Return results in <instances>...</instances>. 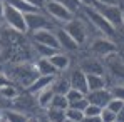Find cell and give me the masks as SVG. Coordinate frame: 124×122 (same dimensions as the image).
<instances>
[{"mask_svg": "<svg viewBox=\"0 0 124 122\" xmlns=\"http://www.w3.org/2000/svg\"><path fill=\"white\" fill-rule=\"evenodd\" d=\"M3 75L8 79V82L10 80L17 82L23 89H27L32 82L39 77V72H37V69H35L34 64H27V62H25V64H19V65L8 67Z\"/></svg>", "mask_w": 124, "mask_h": 122, "instance_id": "6da1fadb", "label": "cell"}, {"mask_svg": "<svg viewBox=\"0 0 124 122\" xmlns=\"http://www.w3.org/2000/svg\"><path fill=\"white\" fill-rule=\"evenodd\" d=\"M102 62H104V69H106L104 75H106V80H107V87L124 82V54L114 52V54L104 57Z\"/></svg>", "mask_w": 124, "mask_h": 122, "instance_id": "7a4b0ae2", "label": "cell"}, {"mask_svg": "<svg viewBox=\"0 0 124 122\" xmlns=\"http://www.w3.org/2000/svg\"><path fill=\"white\" fill-rule=\"evenodd\" d=\"M79 14L91 22V25H92L99 34H102V35L109 37V39L116 37V32H117V30L106 20V17H104L96 7H82V10H81Z\"/></svg>", "mask_w": 124, "mask_h": 122, "instance_id": "3957f363", "label": "cell"}, {"mask_svg": "<svg viewBox=\"0 0 124 122\" xmlns=\"http://www.w3.org/2000/svg\"><path fill=\"white\" fill-rule=\"evenodd\" d=\"M62 29L77 42L79 45H84L89 37V22L82 15H74L69 22L62 25Z\"/></svg>", "mask_w": 124, "mask_h": 122, "instance_id": "277c9868", "label": "cell"}, {"mask_svg": "<svg viewBox=\"0 0 124 122\" xmlns=\"http://www.w3.org/2000/svg\"><path fill=\"white\" fill-rule=\"evenodd\" d=\"M2 22L14 32L19 34H27V23H25V14H22L20 10H17L15 7H12L10 3L5 2V10H3V19Z\"/></svg>", "mask_w": 124, "mask_h": 122, "instance_id": "5b68a950", "label": "cell"}, {"mask_svg": "<svg viewBox=\"0 0 124 122\" xmlns=\"http://www.w3.org/2000/svg\"><path fill=\"white\" fill-rule=\"evenodd\" d=\"M44 10H45V14L52 20L55 22V23H59V25H64L65 22H69L74 17V14L62 3L61 0H45Z\"/></svg>", "mask_w": 124, "mask_h": 122, "instance_id": "8992f818", "label": "cell"}, {"mask_svg": "<svg viewBox=\"0 0 124 122\" xmlns=\"http://www.w3.org/2000/svg\"><path fill=\"white\" fill-rule=\"evenodd\" d=\"M12 107L14 109H17V110H20L23 114H27V115H39L42 112V109L39 107V104H37V99H35V95L34 94H30V92H20L14 100H12Z\"/></svg>", "mask_w": 124, "mask_h": 122, "instance_id": "52a82bcc", "label": "cell"}, {"mask_svg": "<svg viewBox=\"0 0 124 122\" xmlns=\"http://www.w3.org/2000/svg\"><path fill=\"white\" fill-rule=\"evenodd\" d=\"M89 49H91V52H92L96 57H101V59L111 55V54H114V52H119V50H117V43L112 40V39L106 37V35H97V37H94V39L91 40Z\"/></svg>", "mask_w": 124, "mask_h": 122, "instance_id": "ba28073f", "label": "cell"}, {"mask_svg": "<svg viewBox=\"0 0 124 122\" xmlns=\"http://www.w3.org/2000/svg\"><path fill=\"white\" fill-rule=\"evenodd\" d=\"M25 23H27V34L37 32L42 29H54V23L49 15L42 14V10L39 12H32V14H25Z\"/></svg>", "mask_w": 124, "mask_h": 122, "instance_id": "9c48e42d", "label": "cell"}, {"mask_svg": "<svg viewBox=\"0 0 124 122\" xmlns=\"http://www.w3.org/2000/svg\"><path fill=\"white\" fill-rule=\"evenodd\" d=\"M96 8L106 17V20L109 22L116 30L123 29V8H121L119 3H114V5H97Z\"/></svg>", "mask_w": 124, "mask_h": 122, "instance_id": "30bf717a", "label": "cell"}, {"mask_svg": "<svg viewBox=\"0 0 124 122\" xmlns=\"http://www.w3.org/2000/svg\"><path fill=\"white\" fill-rule=\"evenodd\" d=\"M30 35H32V42H35V43H42V45L52 47L55 50H61L54 29H42V30H37V32H32Z\"/></svg>", "mask_w": 124, "mask_h": 122, "instance_id": "8fae6325", "label": "cell"}, {"mask_svg": "<svg viewBox=\"0 0 124 122\" xmlns=\"http://www.w3.org/2000/svg\"><path fill=\"white\" fill-rule=\"evenodd\" d=\"M54 32H55V37H57V42H59V49H61L62 52H76V50H79V43L74 40L64 29H62V25L59 27H55L54 29Z\"/></svg>", "mask_w": 124, "mask_h": 122, "instance_id": "7c38bea8", "label": "cell"}, {"mask_svg": "<svg viewBox=\"0 0 124 122\" xmlns=\"http://www.w3.org/2000/svg\"><path fill=\"white\" fill-rule=\"evenodd\" d=\"M79 69H82L85 74H106V69H104V62L101 60V57H84L79 60L77 64Z\"/></svg>", "mask_w": 124, "mask_h": 122, "instance_id": "4fadbf2b", "label": "cell"}, {"mask_svg": "<svg viewBox=\"0 0 124 122\" xmlns=\"http://www.w3.org/2000/svg\"><path fill=\"white\" fill-rule=\"evenodd\" d=\"M85 99H87L89 104H94V105H99V107H106L107 102L112 99V94H111L109 87H104V89H97V90H89L85 94Z\"/></svg>", "mask_w": 124, "mask_h": 122, "instance_id": "5bb4252c", "label": "cell"}, {"mask_svg": "<svg viewBox=\"0 0 124 122\" xmlns=\"http://www.w3.org/2000/svg\"><path fill=\"white\" fill-rule=\"evenodd\" d=\"M69 80H70V87L72 89H77V90H81L84 94L89 92V89H87V77H85V72L82 69L74 67L70 70V74H69Z\"/></svg>", "mask_w": 124, "mask_h": 122, "instance_id": "9a60e30c", "label": "cell"}, {"mask_svg": "<svg viewBox=\"0 0 124 122\" xmlns=\"http://www.w3.org/2000/svg\"><path fill=\"white\" fill-rule=\"evenodd\" d=\"M49 60H50V64H52L59 72H65V70H69V69H70V57H69V54H67V52L57 50L54 55H50V57H49Z\"/></svg>", "mask_w": 124, "mask_h": 122, "instance_id": "2e32d148", "label": "cell"}, {"mask_svg": "<svg viewBox=\"0 0 124 122\" xmlns=\"http://www.w3.org/2000/svg\"><path fill=\"white\" fill-rule=\"evenodd\" d=\"M34 65H35L39 75H50V77H55V75L59 74V70L50 64L49 57H37V60L34 62Z\"/></svg>", "mask_w": 124, "mask_h": 122, "instance_id": "e0dca14e", "label": "cell"}, {"mask_svg": "<svg viewBox=\"0 0 124 122\" xmlns=\"http://www.w3.org/2000/svg\"><path fill=\"white\" fill-rule=\"evenodd\" d=\"M54 94H62L65 95L69 90H70V80H69V75H61V72L54 77V80L50 84Z\"/></svg>", "mask_w": 124, "mask_h": 122, "instance_id": "ac0fdd59", "label": "cell"}, {"mask_svg": "<svg viewBox=\"0 0 124 122\" xmlns=\"http://www.w3.org/2000/svg\"><path fill=\"white\" fill-rule=\"evenodd\" d=\"M52 80H54V77H50V75H39V77L32 82V84H30L25 90L35 95V94H39L40 90H44L45 87H49V85L52 84Z\"/></svg>", "mask_w": 124, "mask_h": 122, "instance_id": "d6986e66", "label": "cell"}, {"mask_svg": "<svg viewBox=\"0 0 124 122\" xmlns=\"http://www.w3.org/2000/svg\"><path fill=\"white\" fill-rule=\"evenodd\" d=\"M85 77H87V89L89 90H97V89L107 87L106 75H101V74H85Z\"/></svg>", "mask_w": 124, "mask_h": 122, "instance_id": "ffe728a7", "label": "cell"}, {"mask_svg": "<svg viewBox=\"0 0 124 122\" xmlns=\"http://www.w3.org/2000/svg\"><path fill=\"white\" fill-rule=\"evenodd\" d=\"M52 97H54V90H52V87H50V85H49V87H45L44 90H40L39 94H35L37 104H39V107H40L42 110H45V109H49V107H50Z\"/></svg>", "mask_w": 124, "mask_h": 122, "instance_id": "44dd1931", "label": "cell"}, {"mask_svg": "<svg viewBox=\"0 0 124 122\" xmlns=\"http://www.w3.org/2000/svg\"><path fill=\"white\" fill-rule=\"evenodd\" d=\"M19 94H20V90H19L12 82H7V84L0 85V97H2L3 100L10 102V104H12V100H14ZM10 107H12V105H10Z\"/></svg>", "mask_w": 124, "mask_h": 122, "instance_id": "7402d4cb", "label": "cell"}, {"mask_svg": "<svg viewBox=\"0 0 124 122\" xmlns=\"http://www.w3.org/2000/svg\"><path fill=\"white\" fill-rule=\"evenodd\" d=\"M3 117H5L8 122H29V119H30V115L23 114V112L14 109V107L3 109Z\"/></svg>", "mask_w": 124, "mask_h": 122, "instance_id": "603a6c76", "label": "cell"}, {"mask_svg": "<svg viewBox=\"0 0 124 122\" xmlns=\"http://www.w3.org/2000/svg\"><path fill=\"white\" fill-rule=\"evenodd\" d=\"M44 115L47 119H50L52 122H65L67 121V115H65V110L64 109H55V107H49L44 110Z\"/></svg>", "mask_w": 124, "mask_h": 122, "instance_id": "cb8c5ba5", "label": "cell"}, {"mask_svg": "<svg viewBox=\"0 0 124 122\" xmlns=\"http://www.w3.org/2000/svg\"><path fill=\"white\" fill-rule=\"evenodd\" d=\"M7 3H10L12 7H15L17 10H20L22 14H32V12H39L37 7H34L32 3H29L27 0H5Z\"/></svg>", "mask_w": 124, "mask_h": 122, "instance_id": "d4e9b609", "label": "cell"}, {"mask_svg": "<svg viewBox=\"0 0 124 122\" xmlns=\"http://www.w3.org/2000/svg\"><path fill=\"white\" fill-rule=\"evenodd\" d=\"M32 47H34V52L37 54V57H50V55H54L57 52L52 47H47V45H42V43H35V42H34Z\"/></svg>", "mask_w": 124, "mask_h": 122, "instance_id": "484cf974", "label": "cell"}, {"mask_svg": "<svg viewBox=\"0 0 124 122\" xmlns=\"http://www.w3.org/2000/svg\"><path fill=\"white\" fill-rule=\"evenodd\" d=\"M50 107H55V109H67L69 107V100H67V95H62V94H54L52 102H50Z\"/></svg>", "mask_w": 124, "mask_h": 122, "instance_id": "4316f807", "label": "cell"}, {"mask_svg": "<svg viewBox=\"0 0 124 122\" xmlns=\"http://www.w3.org/2000/svg\"><path fill=\"white\" fill-rule=\"evenodd\" d=\"M65 115H67V119L76 121V122H82V119H84V112L79 110V109H74V107H67L65 109Z\"/></svg>", "mask_w": 124, "mask_h": 122, "instance_id": "83f0119b", "label": "cell"}, {"mask_svg": "<svg viewBox=\"0 0 124 122\" xmlns=\"http://www.w3.org/2000/svg\"><path fill=\"white\" fill-rule=\"evenodd\" d=\"M61 2L74 14V15H77V14L82 10V7H84L82 3H81V0H61Z\"/></svg>", "mask_w": 124, "mask_h": 122, "instance_id": "f1b7e54d", "label": "cell"}, {"mask_svg": "<svg viewBox=\"0 0 124 122\" xmlns=\"http://www.w3.org/2000/svg\"><path fill=\"white\" fill-rule=\"evenodd\" d=\"M109 89H111L112 97L124 100V82H121V84H114V85H111Z\"/></svg>", "mask_w": 124, "mask_h": 122, "instance_id": "f546056e", "label": "cell"}, {"mask_svg": "<svg viewBox=\"0 0 124 122\" xmlns=\"http://www.w3.org/2000/svg\"><path fill=\"white\" fill-rule=\"evenodd\" d=\"M65 95H67L69 104H70V102H76V100H81V99H84V97H85V94H84V92L77 90V89H72V87H70V90H69Z\"/></svg>", "mask_w": 124, "mask_h": 122, "instance_id": "4dcf8cb0", "label": "cell"}, {"mask_svg": "<svg viewBox=\"0 0 124 122\" xmlns=\"http://www.w3.org/2000/svg\"><path fill=\"white\" fill-rule=\"evenodd\" d=\"M123 105H124V100H121V99H116V97H112L111 100L107 102V105H106V107H107V109H111L112 112H116V114H117V112H119V110L123 109Z\"/></svg>", "mask_w": 124, "mask_h": 122, "instance_id": "1f68e13d", "label": "cell"}, {"mask_svg": "<svg viewBox=\"0 0 124 122\" xmlns=\"http://www.w3.org/2000/svg\"><path fill=\"white\" fill-rule=\"evenodd\" d=\"M101 119H102V122H116V112H112V110L107 109V107H102V110H101Z\"/></svg>", "mask_w": 124, "mask_h": 122, "instance_id": "d6a6232c", "label": "cell"}, {"mask_svg": "<svg viewBox=\"0 0 124 122\" xmlns=\"http://www.w3.org/2000/svg\"><path fill=\"white\" fill-rule=\"evenodd\" d=\"M101 110H102V107L94 105V104H87L84 109V115H101Z\"/></svg>", "mask_w": 124, "mask_h": 122, "instance_id": "836d02e7", "label": "cell"}, {"mask_svg": "<svg viewBox=\"0 0 124 122\" xmlns=\"http://www.w3.org/2000/svg\"><path fill=\"white\" fill-rule=\"evenodd\" d=\"M89 102H87V99L84 97V99H81V100H76V102H70L69 104V107H74V109H79V110H82L84 112V109H85V105H87Z\"/></svg>", "mask_w": 124, "mask_h": 122, "instance_id": "e575fe53", "label": "cell"}, {"mask_svg": "<svg viewBox=\"0 0 124 122\" xmlns=\"http://www.w3.org/2000/svg\"><path fill=\"white\" fill-rule=\"evenodd\" d=\"M82 122H102L101 115H84Z\"/></svg>", "mask_w": 124, "mask_h": 122, "instance_id": "d590c367", "label": "cell"}, {"mask_svg": "<svg viewBox=\"0 0 124 122\" xmlns=\"http://www.w3.org/2000/svg\"><path fill=\"white\" fill-rule=\"evenodd\" d=\"M29 3H32L34 7H37L39 10H44V5H45V0H27Z\"/></svg>", "mask_w": 124, "mask_h": 122, "instance_id": "8d00e7d4", "label": "cell"}, {"mask_svg": "<svg viewBox=\"0 0 124 122\" xmlns=\"http://www.w3.org/2000/svg\"><path fill=\"white\" fill-rule=\"evenodd\" d=\"M96 3L97 5H114V3H119V0H96Z\"/></svg>", "mask_w": 124, "mask_h": 122, "instance_id": "74e56055", "label": "cell"}, {"mask_svg": "<svg viewBox=\"0 0 124 122\" xmlns=\"http://www.w3.org/2000/svg\"><path fill=\"white\" fill-rule=\"evenodd\" d=\"M116 121L117 122H124V105H123V109L116 114Z\"/></svg>", "mask_w": 124, "mask_h": 122, "instance_id": "f35d334b", "label": "cell"}, {"mask_svg": "<svg viewBox=\"0 0 124 122\" xmlns=\"http://www.w3.org/2000/svg\"><path fill=\"white\" fill-rule=\"evenodd\" d=\"M3 10H5V0H0V20L3 19Z\"/></svg>", "mask_w": 124, "mask_h": 122, "instance_id": "ab89813d", "label": "cell"}, {"mask_svg": "<svg viewBox=\"0 0 124 122\" xmlns=\"http://www.w3.org/2000/svg\"><path fill=\"white\" fill-rule=\"evenodd\" d=\"M39 119H40V122H52V121H50V119H47V117L44 115V110H42L40 114H39Z\"/></svg>", "mask_w": 124, "mask_h": 122, "instance_id": "60d3db41", "label": "cell"}, {"mask_svg": "<svg viewBox=\"0 0 124 122\" xmlns=\"http://www.w3.org/2000/svg\"><path fill=\"white\" fill-rule=\"evenodd\" d=\"M29 122H40V119H39V115H30Z\"/></svg>", "mask_w": 124, "mask_h": 122, "instance_id": "b9f144b4", "label": "cell"}, {"mask_svg": "<svg viewBox=\"0 0 124 122\" xmlns=\"http://www.w3.org/2000/svg\"><path fill=\"white\" fill-rule=\"evenodd\" d=\"M2 117H3V107L0 105V119H2Z\"/></svg>", "mask_w": 124, "mask_h": 122, "instance_id": "7bdbcfd3", "label": "cell"}, {"mask_svg": "<svg viewBox=\"0 0 124 122\" xmlns=\"http://www.w3.org/2000/svg\"><path fill=\"white\" fill-rule=\"evenodd\" d=\"M0 122H8V121H7L5 117H2V119H0Z\"/></svg>", "mask_w": 124, "mask_h": 122, "instance_id": "ee69618b", "label": "cell"}, {"mask_svg": "<svg viewBox=\"0 0 124 122\" xmlns=\"http://www.w3.org/2000/svg\"><path fill=\"white\" fill-rule=\"evenodd\" d=\"M123 29H124V8H123Z\"/></svg>", "mask_w": 124, "mask_h": 122, "instance_id": "f6af8a7d", "label": "cell"}, {"mask_svg": "<svg viewBox=\"0 0 124 122\" xmlns=\"http://www.w3.org/2000/svg\"><path fill=\"white\" fill-rule=\"evenodd\" d=\"M65 122H76V121H70V119H67V121H65Z\"/></svg>", "mask_w": 124, "mask_h": 122, "instance_id": "bcb514c9", "label": "cell"}, {"mask_svg": "<svg viewBox=\"0 0 124 122\" xmlns=\"http://www.w3.org/2000/svg\"><path fill=\"white\" fill-rule=\"evenodd\" d=\"M0 54H2V47H0Z\"/></svg>", "mask_w": 124, "mask_h": 122, "instance_id": "7dc6e473", "label": "cell"}, {"mask_svg": "<svg viewBox=\"0 0 124 122\" xmlns=\"http://www.w3.org/2000/svg\"><path fill=\"white\" fill-rule=\"evenodd\" d=\"M116 122H117V121H116Z\"/></svg>", "mask_w": 124, "mask_h": 122, "instance_id": "c3c4849f", "label": "cell"}]
</instances>
